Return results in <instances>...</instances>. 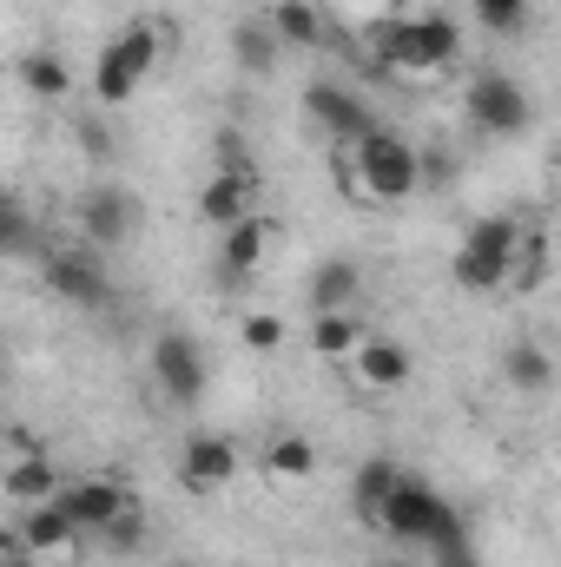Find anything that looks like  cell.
I'll list each match as a JSON object with an SVG mask.
<instances>
[{"label":"cell","mask_w":561,"mask_h":567,"mask_svg":"<svg viewBox=\"0 0 561 567\" xmlns=\"http://www.w3.org/2000/svg\"><path fill=\"white\" fill-rule=\"evenodd\" d=\"M152 383H159L172 403H198V390H205V357H198V343H192L185 330H159V343H152Z\"/></svg>","instance_id":"obj_7"},{"label":"cell","mask_w":561,"mask_h":567,"mask_svg":"<svg viewBox=\"0 0 561 567\" xmlns=\"http://www.w3.org/2000/svg\"><path fill=\"white\" fill-rule=\"evenodd\" d=\"M60 508L80 522V535H106L126 508H133V495L120 488V482H100V475H86V482H67L60 488Z\"/></svg>","instance_id":"obj_8"},{"label":"cell","mask_w":561,"mask_h":567,"mask_svg":"<svg viewBox=\"0 0 561 567\" xmlns=\"http://www.w3.org/2000/svg\"><path fill=\"white\" fill-rule=\"evenodd\" d=\"M502 377H509V390H522V396H549L555 390V363H549V350L542 343H509V357H502Z\"/></svg>","instance_id":"obj_19"},{"label":"cell","mask_w":561,"mask_h":567,"mask_svg":"<svg viewBox=\"0 0 561 567\" xmlns=\"http://www.w3.org/2000/svg\"><path fill=\"white\" fill-rule=\"evenodd\" d=\"M272 231H278V225H272V218H258V212H252V218H238V225L225 231V251H218V258H225V271H232V278H252V271L265 265V251H272Z\"/></svg>","instance_id":"obj_16"},{"label":"cell","mask_w":561,"mask_h":567,"mask_svg":"<svg viewBox=\"0 0 561 567\" xmlns=\"http://www.w3.org/2000/svg\"><path fill=\"white\" fill-rule=\"evenodd\" d=\"M350 172L364 178L370 198H410V192L422 185V158L397 140V133H384V126H377L370 140L350 145Z\"/></svg>","instance_id":"obj_5"},{"label":"cell","mask_w":561,"mask_h":567,"mask_svg":"<svg viewBox=\"0 0 561 567\" xmlns=\"http://www.w3.org/2000/svg\"><path fill=\"white\" fill-rule=\"evenodd\" d=\"M20 542H27V555L67 561V555H73V542H80V522H73V515L60 508V495H53V502L27 508V522H20Z\"/></svg>","instance_id":"obj_13"},{"label":"cell","mask_w":561,"mask_h":567,"mask_svg":"<svg viewBox=\"0 0 561 567\" xmlns=\"http://www.w3.org/2000/svg\"><path fill=\"white\" fill-rule=\"evenodd\" d=\"M384 528L397 535V542H417L429 548L436 561H456V555H469V535H462V515L422 482V475H404L397 482V495H390V508H384Z\"/></svg>","instance_id":"obj_1"},{"label":"cell","mask_w":561,"mask_h":567,"mask_svg":"<svg viewBox=\"0 0 561 567\" xmlns=\"http://www.w3.org/2000/svg\"><path fill=\"white\" fill-rule=\"evenodd\" d=\"M178 567H192V561H178Z\"/></svg>","instance_id":"obj_32"},{"label":"cell","mask_w":561,"mask_h":567,"mask_svg":"<svg viewBox=\"0 0 561 567\" xmlns=\"http://www.w3.org/2000/svg\"><path fill=\"white\" fill-rule=\"evenodd\" d=\"M370 567H404V561H370Z\"/></svg>","instance_id":"obj_30"},{"label":"cell","mask_w":561,"mask_h":567,"mask_svg":"<svg viewBox=\"0 0 561 567\" xmlns=\"http://www.w3.org/2000/svg\"><path fill=\"white\" fill-rule=\"evenodd\" d=\"M278 27H272V13H252V20H238L232 27V53H238V73H272L278 66Z\"/></svg>","instance_id":"obj_18"},{"label":"cell","mask_w":561,"mask_h":567,"mask_svg":"<svg viewBox=\"0 0 561 567\" xmlns=\"http://www.w3.org/2000/svg\"><path fill=\"white\" fill-rule=\"evenodd\" d=\"M20 80H27V93L60 100V93H67V60H60V53H27V60H20Z\"/></svg>","instance_id":"obj_25"},{"label":"cell","mask_w":561,"mask_h":567,"mask_svg":"<svg viewBox=\"0 0 561 567\" xmlns=\"http://www.w3.org/2000/svg\"><path fill=\"white\" fill-rule=\"evenodd\" d=\"M469 120H476L482 133H496V140H516V133H529L536 106H529V93H522L509 73L482 66V73L469 80Z\"/></svg>","instance_id":"obj_6"},{"label":"cell","mask_w":561,"mask_h":567,"mask_svg":"<svg viewBox=\"0 0 561 567\" xmlns=\"http://www.w3.org/2000/svg\"><path fill=\"white\" fill-rule=\"evenodd\" d=\"M469 7H476V0H469Z\"/></svg>","instance_id":"obj_33"},{"label":"cell","mask_w":561,"mask_h":567,"mask_svg":"<svg viewBox=\"0 0 561 567\" xmlns=\"http://www.w3.org/2000/svg\"><path fill=\"white\" fill-rule=\"evenodd\" d=\"M7 495H13L20 508L53 502V495H60V488H53V462H40V455H13V468H7Z\"/></svg>","instance_id":"obj_22"},{"label":"cell","mask_w":561,"mask_h":567,"mask_svg":"<svg viewBox=\"0 0 561 567\" xmlns=\"http://www.w3.org/2000/svg\"><path fill=\"white\" fill-rule=\"evenodd\" d=\"M245 343H252V350H278L284 343V317H245Z\"/></svg>","instance_id":"obj_28"},{"label":"cell","mask_w":561,"mask_h":567,"mask_svg":"<svg viewBox=\"0 0 561 567\" xmlns=\"http://www.w3.org/2000/svg\"><path fill=\"white\" fill-rule=\"evenodd\" d=\"M516 258H522V225L516 218H476L469 238L456 245V284L469 297L502 290V284L516 278Z\"/></svg>","instance_id":"obj_2"},{"label":"cell","mask_w":561,"mask_h":567,"mask_svg":"<svg viewBox=\"0 0 561 567\" xmlns=\"http://www.w3.org/2000/svg\"><path fill=\"white\" fill-rule=\"evenodd\" d=\"M357 290H364V271H357L350 258H324V265L310 271V284H304L310 310H344V303H350Z\"/></svg>","instance_id":"obj_20"},{"label":"cell","mask_w":561,"mask_h":567,"mask_svg":"<svg viewBox=\"0 0 561 567\" xmlns=\"http://www.w3.org/2000/svg\"><path fill=\"white\" fill-rule=\"evenodd\" d=\"M384 66H397V73H436V66H449L456 53H462V33H456V20H442V13H410V20H390V33H384Z\"/></svg>","instance_id":"obj_4"},{"label":"cell","mask_w":561,"mask_h":567,"mask_svg":"<svg viewBox=\"0 0 561 567\" xmlns=\"http://www.w3.org/2000/svg\"><path fill=\"white\" fill-rule=\"evenodd\" d=\"M198 212H205L218 231H232L238 218H252V178H238V172H212V185L198 192Z\"/></svg>","instance_id":"obj_17"},{"label":"cell","mask_w":561,"mask_h":567,"mask_svg":"<svg viewBox=\"0 0 561 567\" xmlns=\"http://www.w3.org/2000/svg\"><path fill=\"white\" fill-rule=\"evenodd\" d=\"M304 113H310L330 140H344V145H357V140H370V133H377L370 106H364L357 93H344V86H310V93H304Z\"/></svg>","instance_id":"obj_10"},{"label":"cell","mask_w":561,"mask_h":567,"mask_svg":"<svg viewBox=\"0 0 561 567\" xmlns=\"http://www.w3.org/2000/svg\"><path fill=\"white\" fill-rule=\"evenodd\" d=\"M100 542H106L113 555H133V548L145 542V515H140V508H126V515H120V522H113V528H106Z\"/></svg>","instance_id":"obj_27"},{"label":"cell","mask_w":561,"mask_h":567,"mask_svg":"<svg viewBox=\"0 0 561 567\" xmlns=\"http://www.w3.org/2000/svg\"><path fill=\"white\" fill-rule=\"evenodd\" d=\"M272 27H278L284 47H317V40H324V20H317L310 0H278V7H272Z\"/></svg>","instance_id":"obj_24"},{"label":"cell","mask_w":561,"mask_h":567,"mask_svg":"<svg viewBox=\"0 0 561 567\" xmlns=\"http://www.w3.org/2000/svg\"><path fill=\"white\" fill-rule=\"evenodd\" d=\"M159 53H165V33H159V20H152V13H140L120 40H106V47H100V60H93V93H100L106 106L133 100V93H140V80L159 66Z\"/></svg>","instance_id":"obj_3"},{"label":"cell","mask_w":561,"mask_h":567,"mask_svg":"<svg viewBox=\"0 0 561 567\" xmlns=\"http://www.w3.org/2000/svg\"><path fill=\"white\" fill-rule=\"evenodd\" d=\"M133 198L120 192V185H100V192H86V205H80V231L93 238V245H126L133 238Z\"/></svg>","instance_id":"obj_12"},{"label":"cell","mask_w":561,"mask_h":567,"mask_svg":"<svg viewBox=\"0 0 561 567\" xmlns=\"http://www.w3.org/2000/svg\"><path fill=\"white\" fill-rule=\"evenodd\" d=\"M7 251H27V212L7 205Z\"/></svg>","instance_id":"obj_29"},{"label":"cell","mask_w":561,"mask_h":567,"mask_svg":"<svg viewBox=\"0 0 561 567\" xmlns=\"http://www.w3.org/2000/svg\"><path fill=\"white\" fill-rule=\"evenodd\" d=\"M397 482H404V468L397 462H364L357 475H350V508H357V522H370V528H384V508H390V495H397Z\"/></svg>","instance_id":"obj_15"},{"label":"cell","mask_w":561,"mask_h":567,"mask_svg":"<svg viewBox=\"0 0 561 567\" xmlns=\"http://www.w3.org/2000/svg\"><path fill=\"white\" fill-rule=\"evenodd\" d=\"M357 363V377H364V390H404L410 383V350L404 343H390V337H364V350L350 357Z\"/></svg>","instance_id":"obj_14"},{"label":"cell","mask_w":561,"mask_h":567,"mask_svg":"<svg viewBox=\"0 0 561 567\" xmlns=\"http://www.w3.org/2000/svg\"><path fill=\"white\" fill-rule=\"evenodd\" d=\"M265 468H272L278 482H310V475H317V442H304V435H278V442L265 449Z\"/></svg>","instance_id":"obj_23"},{"label":"cell","mask_w":561,"mask_h":567,"mask_svg":"<svg viewBox=\"0 0 561 567\" xmlns=\"http://www.w3.org/2000/svg\"><path fill=\"white\" fill-rule=\"evenodd\" d=\"M364 337H370V330H364L350 310H310V350H317V357H357Z\"/></svg>","instance_id":"obj_21"},{"label":"cell","mask_w":561,"mask_h":567,"mask_svg":"<svg viewBox=\"0 0 561 567\" xmlns=\"http://www.w3.org/2000/svg\"><path fill=\"white\" fill-rule=\"evenodd\" d=\"M47 284H53V297L80 303V310H106V297H113L106 271H100L86 251H53V258H47Z\"/></svg>","instance_id":"obj_11"},{"label":"cell","mask_w":561,"mask_h":567,"mask_svg":"<svg viewBox=\"0 0 561 567\" xmlns=\"http://www.w3.org/2000/svg\"><path fill=\"white\" fill-rule=\"evenodd\" d=\"M529 7H536V0H476V20H482L489 33H522V27H529Z\"/></svg>","instance_id":"obj_26"},{"label":"cell","mask_w":561,"mask_h":567,"mask_svg":"<svg viewBox=\"0 0 561 567\" xmlns=\"http://www.w3.org/2000/svg\"><path fill=\"white\" fill-rule=\"evenodd\" d=\"M232 475H238V449H232V435H192V442H185V455H178V482H185L192 495H218Z\"/></svg>","instance_id":"obj_9"},{"label":"cell","mask_w":561,"mask_h":567,"mask_svg":"<svg viewBox=\"0 0 561 567\" xmlns=\"http://www.w3.org/2000/svg\"><path fill=\"white\" fill-rule=\"evenodd\" d=\"M555 218H561V185H555Z\"/></svg>","instance_id":"obj_31"}]
</instances>
